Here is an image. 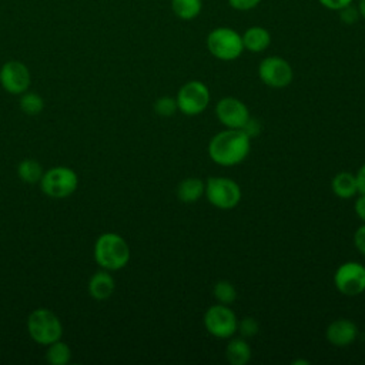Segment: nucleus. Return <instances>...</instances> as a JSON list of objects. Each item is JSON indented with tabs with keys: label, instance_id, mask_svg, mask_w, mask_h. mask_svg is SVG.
I'll use <instances>...</instances> for the list:
<instances>
[{
	"label": "nucleus",
	"instance_id": "7ed1b4c3",
	"mask_svg": "<svg viewBox=\"0 0 365 365\" xmlns=\"http://www.w3.org/2000/svg\"><path fill=\"white\" fill-rule=\"evenodd\" d=\"M27 331L34 342L48 345L61 338L63 325L53 311L37 308L27 318Z\"/></svg>",
	"mask_w": 365,
	"mask_h": 365
},
{
	"label": "nucleus",
	"instance_id": "c85d7f7f",
	"mask_svg": "<svg viewBox=\"0 0 365 365\" xmlns=\"http://www.w3.org/2000/svg\"><path fill=\"white\" fill-rule=\"evenodd\" d=\"M250 138H252V137H257L258 134H259V131H261V124H259V121H257V120H254V118H251L250 117V120L245 123V125L241 128Z\"/></svg>",
	"mask_w": 365,
	"mask_h": 365
},
{
	"label": "nucleus",
	"instance_id": "7c9ffc66",
	"mask_svg": "<svg viewBox=\"0 0 365 365\" xmlns=\"http://www.w3.org/2000/svg\"><path fill=\"white\" fill-rule=\"evenodd\" d=\"M354 211H355L356 217H358L362 222H365V194H359V197L355 200Z\"/></svg>",
	"mask_w": 365,
	"mask_h": 365
},
{
	"label": "nucleus",
	"instance_id": "f8f14e48",
	"mask_svg": "<svg viewBox=\"0 0 365 365\" xmlns=\"http://www.w3.org/2000/svg\"><path fill=\"white\" fill-rule=\"evenodd\" d=\"M215 115L225 128L241 130L250 120V111L245 103L235 97H224L215 106Z\"/></svg>",
	"mask_w": 365,
	"mask_h": 365
},
{
	"label": "nucleus",
	"instance_id": "aec40b11",
	"mask_svg": "<svg viewBox=\"0 0 365 365\" xmlns=\"http://www.w3.org/2000/svg\"><path fill=\"white\" fill-rule=\"evenodd\" d=\"M17 174L20 177V180H23L27 184H34V182H40L44 171L41 164L37 160L33 158H26L19 164L17 168Z\"/></svg>",
	"mask_w": 365,
	"mask_h": 365
},
{
	"label": "nucleus",
	"instance_id": "a211bd4d",
	"mask_svg": "<svg viewBox=\"0 0 365 365\" xmlns=\"http://www.w3.org/2000/svg\"><path fill=\"white\" fill-rule=\"evenodd\" d=\"M204 190H205V182L202 180L195 177H188L178 184L177 197L180 198V201L185 204L195 202L204 195Z\"/></svg>",
	"mask_w": 365,
	"mask_h": 365
},
{
	"label": "nucleus",
	"instance_id": "6e6552de",
	"mask_svg": "<svg viewBox=\"0 0 365 365\" xmlns=\"http://www.w3.org/2000/svg\"><path fill=\"white\" fill-rule=\"evenodd\" d=\"M204 327L210 335L227 339L234 336V334L237 332L238 319L228 305L215 304L205 311Z\"/></svg>",
	"mask_w": 365,
	"mask_h": 365
},
{
	"label": "nucleus",
	"instance_id": "5701e85b",
	"mask_svg": "<svg viewBox=\"0 0 365 365\" xmlns=\"http://www.w3.org/2000/svg\"><path fill=\"white\" fill-rule=\"evenodd\" d=\"M20 108L27 115H37L44 108V101L37 93L24 91L20 98Z\"/></svg>",
	"mask_w": 365,
	"mask_h": 365
},
{
	"label": "nucleus",
	"instance_id": "1a4fd4ad",
	"mask_svg": "<svg viewBox=\"0 0 365 365\" xmlns=\"http://www.w3.org/2000/svg\"><path fill=\"white\" fill-rule=\"evenodd\" d=\"M335 288L346 297H356L365 291V267L356 261L341 264L334 274Z\"/></svg>",
	"mask_w": 365,
	"mask_h": 365
},
{
	"label": "nucleus",
	"instance_id": "0eeeda50",
	"mask_svg": "<svg viewBox=\"0 0 365 365\" xmlns=\"http://www.w3.org/2000/svg\"><path fill=\"white\" fill-rule=\"evenodd\" d=\"M178 110L185 115H198L210 104L211 94L208 87L200 80H191L181 86L177 93Z\"/></svg>",
	"mask_w": 365,
	"mask_h": 365
},
{
	"label": "nucleus",
	"instance_id": "9b49d317",
	"mask_svg": "<svg viewBox=\"0 0 365 365\" xmlns=\"http://www.w3.org/2000/svg\"><path fill=\"white\" fill-rule=\"evenodd\" d=\"M30 81L27 66L19 60H9L0 68V84L10 94H23L30 87Z\"/></svg>",
	"mask_w": 365,
	"mask_h": 365
},
{
	"label": "nucleus",
	"instance_id": "39448f33",
	"mask_svg": "<svg viewBox=\"0 0 365 365\" xmlns=\"http://www.w3.org/2000/svg\"><path fill=\"white\" fill-rule=\"evenodd\" d=\"M204 195L218 210H232L241 201V188L237 181L227 177H211L205 182Z\"/></svg>",
	"mask_w": 365,
	"mask_h": 365
},
{
	"label": "nucleus",
	"instance_id": "412c9836",
	"mask_svg": "<svg viewBox=\"0 0 365 365\" xmlns=\"http://www.w3.org/2000/svg\"><path fill=\"white\" fill-rule=\"evenodd\" d=\"M47 352H46V359L53 364V365H64L70 361L71 358V349L67 344L58 341H54L47 345Z\"/></svg>",
	"mask_w": 365,
	"mask_h": 365
},
{
	"label": "nucleus",
	"instance_id": "72a5a7b5",
	"mask_svg": "<svg viewBox=\"0 0 365 365\" xmlns=\"http://www.w3.org/2000/svg\"><path fill=\"white\" fill-rule=\"evenodd\" d=\"M292 364H294V365H299V364H309V362H308V361H304V359H299V361H294Z\"/></svg>",
	"mask_w": 365,
	"mask_h": 365
},
{
	"label": "nucleus",
	"instance_id": "a878e982",
	"mask_svg": "<svg viewBox=\"0 0 365 365\" xmlns=\"http://www.w3.org/2000/svg\"><path fill=\"white\" fill-rule=\"evenodd\" d=\"M261 3V0H228V4L240 11H248L255 9L258 4Z\"/></svg>",
	"mask_w": 365,
	"mask_h": 365
},
{
	"label": "nucleus",
	"instance_id": "bb28decb",
	"mask_svg": "<svg viewBox=\"0 0 365 365\" xmlns=\"http://www.w3.org/2000/svg\"><path fill=\"white\" fill-rule=\"evenodd\" d=\"M354 244L356 247V250L365 255V222L356 228L355 234H354Z\"/></svg>",
	"mask_w": 365,
	"mask_h": 365
},
{
	"label": "nucleus",
	"instance_id": "2eb2a0df",
	"mask_svg": "<svg viewBox=\"0 0 365 365\" xmlns=\"http://www.w3.org/2000/svg\"><path fill=\"white\" fill-rule=\"evenodd\" d=\"M242 44L244 50L251 53H261L268 48L271 44V34L267 29L261 26H251L242 34Z\"/></svg>",
	"mask_w": 365,
	"mask_h": 365
},
{
	"label": "nucleus",
	"instance_id": "4468645a",
	"mask_svg": "<svg viewBox=\"0 0 365 365\" xmlns=\"http://www.w3.org/2000/svg\"><path fill=\"white\" fill-rule=\"evenodd\" d=\"M114 289L115 281L107 269L97 271L88 281V294L97 301L108 299Z\"/></svg>",
	"mask_w": 365,
	"mask_h": 365
},
{
	"label": "nucleus",
	"instance_id": "ddd939ff",
	"mask_svg": "<svg viewBox=\"0 0 365 365\" xmlns=\"http://www.w3.org/2000/svg\"><path fill=\"white\" fill-rule=\"evenodd\" d=\"M327 339L334 346H348L351 345L358 336V327L355 322L346 318H339L332 321L327 331Z\"/></svg>",
	"mask_w": 365,
	"mask_h": 365
},
{
	"label": "nucleus",
	"instance_id": "f03ea898",
	"mask_svg": "<svg viewBox=\"0 0 365 365\" xmlns=\"http://www.w3.org/2000/svg\"><path fill=\"white\" fill-rule=\"evenodd\" d=\"M94 258L103 269L117 271L128 264L130 247L121 235L106 232L94 244Z\"/></svg>",
	"mask_w": 365,
	"mask_h": 365
},
{
	"label": "nucleus",
	"instance_id": "473e14b6",
	"mask_svg": "<svg viewBox=\"0 0 365 365\" xmlns=\"http://www.w3.org/2000/svg\"><path fill=\"white\" fill-rule=\"evenodd\" d=\"M358 11H359V14L365 19V0H361L359 1V7H358Z\"/></svg>",
	"mask_w": 365,
	"mask_h": 365
},
{
	"label": "nucleus",
	"instance_id": "f3484780",
	"mask_svg": "<svg viewBox=\"0 0 365 365\" xmlns=\"http://www.w3.org/2000/svg\"><path fill=\"white\" fill-rule=\"evenodd\" d=\"M225 358L231 365H245L251 359V348L244 338H232L225 346Z\"/></svg>",
	"mask_w": 365,
	"mask_h": 365
},
{
	"label": "nucleus",
	"instance_id": "9d476101",
	"mask_svg": "<svg viewBox=\"0 0 365 365\" xmlns=\"http://www.w3.org/2000/svg\"><path fill=\"white\" fill-rule=\"evenodd\" d=\"M258 76L265 86L272 88H284L291 84L294 71L285 58L279 56H268L261 60L258 66Z\"/></svg>",
	"mask_w": 365,
	"mask_h": 365
},
{
	"label": "nucleus",
	"instance_id": "393cba45",
	"mask_svg": "<svg viewBox=\"0 0 365 365\" xmlns=\"http://www.w3.org/2000/svg\"><path fill=\"white\" fill-rule=\"evenodd\" d=\"M258 331H259V325L252 317H245L241 321H238L237 332H240L242 338L255 336L258 334Z\"/></svg>",
	"mask_w": 365,
	"mask_h": 365
},
{
	"label": "nucleus",
	"instance_id": "4be33fe9",
	"mask_svg": "<svg viewBox=\"0 0 365 365\" xmlns=\"http://www.w3.org/2000/svg\"><path fill=\"white\" fill-rule=\"evenodd\" d=\"M212 294H214V298L217 299V302L224 304V305H230L237 299V289L227 279H221V281L215 282V285L212 288Z\"/></svg>",
	"mask_w": 365,
	"mask_h": 365
},
{
	"label": "nucleus",
	"instance_id": "cd10ccee",
	"mask_svg": "<svg viewBox=\"0 0 365 365\" xmlns=\"http://www.w3.org/2000/svg\"><path fill=\"white\" fill-rule=\"evenodd\" d=\"M339 13H341V20H342L344 23L351 24V23L356 21V19H358V13H359V11H358L356 9H354V7H352V4H349V6L344 7V9H341V10H339Z\"/></svg>",
	"mask_w": 365,
	"mask_h": 365
},
{
	"label": "nucleus",
	"instance_id": "6ab92c4d",
	"mask_svg": "<svg viewBox=\"0 0 365 365\" xmlns=\"http://www.w3.org/2000/svg\"><path fill=\"white\" fill-rule=\"evenodd\" d=\"M173 13L181 20H194L202 9L201 0H171Z\"/></svg>",
	"mask_w": 365,
	"mask_h": 365
},
{
	"label": "nucleus",
	"instance_id": "dca6fc26",
	"mask_svg": "<svg viewBox=\"0 0 365 365\" xmlns=\"http://www.w3.org/2000/svg\"><path fill=\"white\" fill-rule=\"evenodd\" d=\"M331 190L338 198L342 200L355 197L358 194V182L355 174H351L348 171L338 173L331 181Z\"/></svg>",
	"mask_w": 365,
	"mask_h": 365
},
{
	"label": "nucleus",
	"instance_id": "b1692460",
	"mask_svg": "<svg viewBox=\"0 0 365 365\" xmlns=\"http://www.w3.org/2000/svg\"><path fill=\"white\" fill-rule=\"evenodd\" d=\"M154 110L158 115L161 117H171L175 114V111L178 110L177 106V100L174 97H160L155 103H154Z\"/></svg>",
	"mask_w": 365,
	"mask_h": 365
},
{
	"label": "nucleus",
	"instance_id": "c756f323",
	"mask_svg": "<svg viewBox=\"0 0 365 365\" xmlns=\"http://www.w3.org/2000/svg\"><path fill=\"white\" fill-rule=\"evenodd\" d=\"M325 9H329V10H335V11H339L341 9L352 4L354 0H318Z\"/></svg>",
	"mask_w": 365,
	"mask_h": 365
},
{
	"label": "nucleus",
	"instance_id": "20e7f679",
	"mask_svg": "<svg viewBox=\"0 0 365 365\" xmlns=\"http://www.w3.org/2000/svg\"><path fill=\"white\" fill-rule=\"evenodd\" d=\"M207 48L215 58L232 61L244 51L242 37L231 27H217L207 36Z\"/></svg>",
	"mask_w": 365,
	"mask_h": 365
},
{
	"label": "nucleus",
	"instance_id": "f257e3e1",
	"mask_svg": "<svg viewBox=\"0 0 365 365\" xmlns=\"http://www.w3.org/2000/svg\"><path fill=\"white\" fill-rule=\"evenodd\" d=\"M251 150V138L242 130L225 128L208 143L210 158L221 167H234L242 163Z\"/></svg>",
	"mask_w": 365,
	"mask_h": 365
},
{
	"label": "nucleus",
	"instance_id": "2f4dec72",
	"mask_svg": "<svg viewBox=\"0 0 365 365\" xmlns=\"http://www.w3.org/2000/svg\"><path fill=\"white\" fill-rule=\"evenodd\" d=\"M355 177L358 182V192L365 194V164H362V167L358 170Z\"/></svg>",
	"mask_w": 365,
	"mask_h": 365
},
{
	"label": "nucleus",
	"instance_id": "423d86ee",
	"mask_svg": "<svg viewBox=\"0 0 365 365\" xmlns=\"http://www.w3.org/2000/svg\"><path fill=\"white\" fill-rule=\"evenodd\" d=\"M41 190L51 198H66L71 195L78 185V177L68 167H53L47 170L40 180Z\"/></svg>",
	"mask_w": 365,
	"mask_h": 365
}]
</instances>
